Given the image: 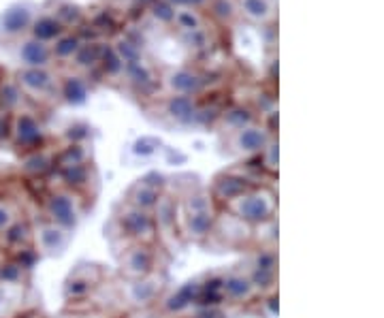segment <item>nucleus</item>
I'll return each instance as SVG.
<instances>
[{
	"label": "nucleus",
	"instance_id": "obj_21",
	"mask_svg": "<svg viewBox=\"0 0 384 318\" xmlns=\"http://www.w3.org/2000/svg\"><path fill=\"white\" fill-rule=\"evenodd\" d=\"M62 180L71 188H84L88 184V169L84 165H73L62 169Z\"/></svg>",
	"mask_w": 384,
	"mask_h": 318
},
{
	"label": "nucleus",
	"instance_id": "obj_11",
	"mask_svg": "<svg viewBox=\"0 0 384 318\" xmlns=\"http://www.w3.org/2000/svg\"><path fill=\"white\" fill-rule=\"evenodd\" d=\"M199 295H201V284L190 280L182 289H178L173 295L167 297V301H164V310L171 312V314H180V312L188 310L199 299Z\"/></svg>",
	"mask_w": 384,
	"mask_h": 318
},
{
	"label": "nucleus",
	"instance_id": "obj_13",
	"mask_svg": "<svg viewBox=\"0 0 384 318\" xmlns=\"http://www.w3.org/2000/svg\"><path fill=\"white\" fill-rule=\"evenodd\" d=\"M267 143H269L267 133L263 128H256V126H246L237 135V147L244 154H256V152L265 150Z\"/></svg>",
	"mask_w": 384,
	"mask_h": 318
},
{
	"label": "nucleus",
	"instance_id": "obj_38",
	"mask_svg": "<svg viewBox=\"0 0 384 318\" xmlns=\"http://www.w3.org/2000/svg\"><path fill=\"white\" fill-rule=\"evenodd\" d=\"M75 49H77V41L75 39H65V41H60V45H56V54L58 56H69V54H73Z\"/></svg>",
	"mask_w": 384,
	"mask_h": 318
},
{
	"label": "nucleus",
	"instance_id": "obj_27",
	"mask_svg": "<svg viewBox=\"0 0 384 318\" xmlns=\"http://www.w3.org/2000/svg\"><path fill=\"white\" fill-rule=\"evenodd\" d=\"M92 291V282L86 278H71L65 286L67 297H84Z\"/></svg>",
	"mask_w": 384,
	"mask_h": 318
},
{
	"label": "nucleus",
	"instance_id": "obj_6",
	"mask_svg": "<svg viewBox=\"0 0 384 318\" xmlns=\"http://www.w3.org/2000/svg\"><path fill=\"white\" fill-rule=\"evenodd\" d=\"M216 211L205 209V211H188L184 214V233L192 241H203L213 233L216 227Z\"/></svg>",
	"mask_w": 384,
	"mask_h": 318
},
{
	"label": "nucleus",
	"instance_id": "obj_47",
	"mask_svg": "<svg viewBox=\"0 0 384 318\" xmlns=\"http://www.w3.org/2000/svg\"><path fill=\"white\" fill-rule=\"evenodd\" d=\"M173 3H178V5H184V3H190V0H173Z\"/></svg>",
	"mask_w": 384,
	"mask_h": 318
},
{
	"label": "nucleus",
	"instance_id": "obj_10",
	"mask_svg": "<svg viewBox=\"0 0 384 318\" xmlns=\"http://www.w3.org/2000/svg\"><path fill=\"white\" fill-rule=\"evenodd\" d=\"M248 190H252L248 180L237 178V175H223V178H218L213 184V197L223 203H233L235 199H239Z\"/></svg>",
	"mask_w": 384,
	"mask_h": 318
},
{
	"label": "nucleus",
	"instance_id": "obj_17",
	"mask_svg": "<svg viewBox=\"0 0 384 318\" xmlns=\"http://www.w3.org/2000/svg\"><path fill=\"white\" fill-rule=\"evenodd\" d=\"M184 214L188 211H205V209H213V199L211 194L199 190V192H190L186 199H184Z\"/></svg>",
	"mask_w": 384,
	"mask_h": 318
},
{
	"label": "nucleus",
	"instance_id": "obj_8",
	"mask_svg": "<svg viewBox=\"0 0 384 318\" xmlns=\"http://www.w3.org/2000/svg\"><path fill=\"white\" fill-rule=\"evenodd\" d=\"M220 293H223L225 299H229L233 303H246L254 295H258L246 274H229V276H225L223 282H220Z\"/></svg>",
	"mask_w": 384,
	"mask_h": 318
},
{
	"label": "nucleus",
	"instance_id": "obj_2",
	"mask_svg": "<svg viewBox=\"0 0 384 318\" xmlns=\"http://www.w3.org/2000/svg\"><path fill=\"white\" fill-rule=\"evenodd\" d=\"M45 211L49 216V223L65 229L67 233L75 231L79 225V207L73 194L69 192H51L45 199Z\"/></svg>",
	"mask_w": 384,
	"mask_h": 318
},
{
	"label": "nucleus",
	"instance_id": "obj_39",
	"mask_svg": "<svg viewBox=\"0 0 384 318\" xmlns=\"http://www.w3.org/2000/svg\"><path fill=\"white\" fill-rule=\"evenodd\" d=\"M105 60H107L105 65H107V71L109 73H118L120 71V60H118V56L114 54L112 49H109L107 54H105Z\"/></svg>",
	"mask_w": 384,
	"mask_h": 318
},
{
	"label": "nucleus",
	"instance_id": "obj_32",
	"mask_svg": "<svg viewBox=\"0 0 384 318\" xmlns=\"http://www.w3.org/2000/svg\"><path fill=\"white\" fill-rule=\"evenodd\" d=\"M244 9L252 18H265L267 15V3L265 0H244Z\"/></svg>",
	"mask_w": 384,
	"mask_h": 318
},
{
	"label": "nucleus",
	"instance_id": "obj_35",
	"mask_svg": "<svg viewBox=\"0 0 384 318\" xmlns=\"http://www.w3.org/2000/svg\"><path fill=\"white\" fill-rule=\"evenodd\" d=\"M265 167L269 171H278V145L267 143L265 147Z\"/></svg>",
	"mask_w": 384,
	"mask_h": 318
},
{
	"label": "nucleus",
	"instance_id": "obj_26",
	"mask_svg": "<svg viewBox=\"0 0 384 318\" xmlns=\"http://www.w3.org/2000/svg\"><path fill=\"white\" fill-rule=\"evenodd\" d=\"M24 276V270L20 267L18 263H3L0 265V280H3L5 284H15L20 282Z\"/></svg>",
	"mask_w": 384,
	"mask_h": 318
},
{
	"label": "nucleus",
	"instance_id": "obj_33",
	"mask_svg": "<svg viewBox=\"0 0 384 318\" xmlns=\"http://www.w3.org/2000/svg\"><path fill=\"white\" fill-rule=\"evenodd\" d=\"M34 32H37L39 39H51L53 34L58 32V24L53 22V20H41V22L37 24Z\"/></svg>",
	"mask_w": 384,
	"mask_h": 318
},
{
	"label": "nucleus",
	"instance_id": "obj_3",
	"mask_svg": "<svg viewBox=\"0 0 384 318\" xmlns=\"http://www.w3.org/2000/svg\"><path fill=\"white\" fill-rule=\"evenodd\" d=\"M118 225H120L122 235H126L128 239H133L137 244L150 241L154 237V231H156L150 211H143V209H137V207H131V205L120 209Z\"/></svg>",
	"mask_w": 384,
	"mask_h": 318
},
{
	"label": "nucleus",
	"instance_id": "obj_12",
	"mask_svg": "<svg viewBox=\"0 0 384 318\" xmlns=\"http://www.w3.org/2000/svg\"><path fill=\"white\" fill-rule=\"evenodd\" d=\"M158 199H160V190L147 186L145 182H139V184H135V186L128 190L126 203H128L131 207H137V209H143V211H152L154 205L158 203Z\"/></svg>",
	"mask_w": 384,
	"mask_h": 318
},
{
	"label": "nucleus",
	"instance_id": "obj_34",
	"mask_svg": "<svg viewBox=\"0 0 384 318\" xmlns=\"http://www.w3.org/2000/svg\"><path fill=\"white\" fill-rule=\"evenodd\" d=\"M156 147H158V141H156V139L143 137V139L135 141L133 152H135V154H139V156H150V154H154V150H156Z\"/></svg>",
	"mask_w": 384,
	"mask_h": 318
},
{
	"label": "nucleus",
	"instance_id": "obj_7",
	"mask_svg": "<svg viewBox=\"0 0 384 318\" xmlns=\"http://www.w3.org/2000/svg\"><path fill=\"white\" fill-rule=\"evenodd\" d=\"M178 199L169 197V194H160L158 203L154 205V209L150 211L154 227L162 233H171L178 227Z\"/></svg>",
	"mask_w": 384,
	"mask_h": 318
},
{
	"label": "nucleus",
	"instance_id": "obj_36",
	"mask_svg": "<svg viewBox=\"0 0 384 318\" xmlns=\"http://www.w3.org/2000/svg\"><path fill=\"white\" fill-rule=\"evenodd\" d=\"M34 260H37V250H32V248H24L20 254H18V265L22 270H32V265H34Z\"/></svg>",
	"mask_w": 384,
	"mask_h": 318
},
{
	"label": "nucleus",
	"instance_id": "obj_9",
	"mask_svg": "<svg viewBox=\"0 0 384 318\" xmlns=\"http://www.w3.org/2000/svg\"><path fill=\"white\" fill-rule=\"evenodd\" d=\"M160 289H162L160 278H156V274H150L145 278H139V280H133L131 282V286H128V299L135 305H147V303H152L158 297Z\"/></svg>",
	"mask_w": 384,
	"mask_h": 318
},
{
	"label": "nucleus",
	"instance_id": "obj_42",
	"mask_svg": "<svg viewBox=\"0 0 384 318\" xmlns=\"http://www.w3.org/2000/svg\"><path fill=\"white\" fill-rule=\"evenodd\" d=\"M156 15L162 18V20H171V18H173V13L169 11L167 5H158V7H156Z\"/></svg>",
	"mask_w": 384,
	"mask_h": 318
},
{
	"label": "nucleus",
	"instance_id": "obj_19",
	"mask_svg": "<svg viewBox=\"0 0 384 318\" xmlns=\"http://www.w3.org/2000/svg\"><path fill=\"white\" fill-rule=\"evenodd\" d=\"M22 58L30 67H41L47 62V49L39 43H26L22 49Z\"/></svg>",
	"mask_w": 384,
	"mask_h": 318
},
{
	"label": "nucleus",
	"instance_id": "obj_20",
	"mask_svg": "<svg viewBox=\"0 0 384 318\" xmlns=\"http://www.w3.org/2000/svg\"><path fill=\"white\" fill-rule=\"evenodd\" d=\"M199 86H201V81L188 71H180L171 77V88L182 92V94H190V92L199 90Z\"/></svg>",
	"mask_w": 384,
	"mask_h": 318
},
{
	"label": "nucleus",
	"instance_id": "obj_41",
	"mask_svg": "<svg viewBox=\"0 0 384 318\" xmlns=\"http://www.w3.org/2000/svg\"><path fill=\"white\" fill-rule=\"evenodd\" d=\"M131 77L139 84H145L147 81V73L143 69H139L137 65H131Z\"/></svg>",
	"mask_w": 384,
	"mask_h": 318
},
{
	"label": "nucleus",
	"instance_id": "obj_28",
	"mask_svg": "<svg viewBox=\"0 0 384 318\" xmlns=\"http://www.w3.org/2000/svg\"><path fill=\"white\" fill-rule=\"evenodd\" d=\"M15 220H18V216H15V209L11 207V203L0 201V233H5Z\"/></svg>",
	"mask_w": 384,
	"mask_h": 318
},
{
	"label": "nucleus",
	"instance_id": "obj_37",
	"mask_svg": "<svg viewBox=\"0 0 384 318\" xmlns=\"http://www.w3.org/2000/svg\"><path fill=\"white\" fill-rule=\"evenodd\" d=\"M20 100V92L15 86H5L3 88V102L7 105V107H15Z\"/></svg>",
	"mask_w": 384,
	"mask_h": 318
},
{
	"label": "nucleus",
	"instance_id": "obj_18",
	"mask_svg": "<svg viewBox=\"0 0 384 318\" xmlns=\"http://www.w3.org/2000/svg\"><path fill=\"white\" fill-rule=\"evenodd\" d=\"M169 114L178 120H188L194 116V102L190 100V96H176L169 102Z\"/></svg>",
	"mask_w": 384,
	"mask_h": 318
},
{
	"label": "nucleus",
	"instance_id": "obj_40",
	"mask_svg": "<svg viewBox=\"0 0 384 318\" xmlns=\"http://www.w3.org/2000/svg\"><path fill=\"white\" fill-rule=\"evenodd\" d=\"M96 56H98V51H96L94 47H92V49H90V47H86V49H81V51H79L77 62H79V65H88V62L96 60Z\"/></svg>",
	"mask_w": 384,
	"mask_h": 318
},
{
	"label": "nucleus",
	"instance_id": "obj_24",
	"mask_svg": "<svg viewBox=\"0 0 384 318\" xmlns=\"http://www.w3.org/2000/svg\"><path fill=\"white\" fill-rule=\"evenodd\" d=\"M65 96H67V100H69V102H73V105L84 102V100H86V96H88L86 84H84L81 79H77V77L69 79V81H67V86H65Z\"/></svg>",
	"mask_w": 384,
	"mask_h": 318
},
{
	"label": "nucleus",
	"instance_id": "obj_14",
	"mask_svg": "<svg viewBox=\"0 0 384 318\" xmlns=\"http://www.w3.org/2000/svg\"><path fill=\"white\" fill-rule=\"evenodd\" d=\"M15 139L20 145H34L41 141V126L32 116H20L15 122Z\"/></svg>",
	"mask_w": 384,
	"mask_h": 318
},
{
	"label": "nucleus",
	"instance_id": "obj_45",
	"mask_svg": "<svg viewBox=\"0 0 384 318\" xmlns=\"http://www.w3.org/2000/svg\"><path fill=\"white\" fill-rule=\"evenodd\" d=\"M7 137V124L0 120V139H5Z\"/></svg>",
	"mask_w": 384,
	"mask_h": 318
},
{
	"label": "nucleus",
	"instance_id": "obj_16",
	"mask_svg": "<svg viewBox=\"0 0 384 318\" xmlns=\"http://www.w3.org/2000/svg\"><path fill=\"white\" fill-rule=\"evenodd\" d=\"M3 235H5V241L9 246H24V244H28L32 239V229L26 223L15 220Z\"/></svg>",
	"mask_w": 384,
	"mask_h": 318
},
{
	"label": "nucleus",
	"instance_id": "obj_46",
	"mask_svg": "<svg viewBox=\"0 0 384 318\" xmlns=\"http://www.w3.org/2000/svg\"><path fill=\"white\" fill-rule=\"evenodd\" d=\"M184 22L190 24V26H194V18H190V15H184Z\"/></svg>",
	"mask_w": 384,
	"mask_h": 318
},
{
	"label": "nucleus",
	"instance_id": "obj_15",
	"mask_svg": "<svg viewBox=\"0 0 384 318\" xmlns=\"http://www.w3.org/2000/svg\"><path fill=\"white\" fill-rule=\"evenodd\" d=\"M252 286L256 293H273L278 286V270H263V267H254L248 274Z\"/></svg>",
	"mask_w": 384,
	"mask_h": 318
},
{
	"label": "nucleus",
	"instance_id": "obj_22",
	"mask_svg": "<svg viewBox=\"0 0 384 318\" xmlns=\"http://www.w3.org/2000/svg\"><path fill=\"white\" fill-rule=\"evenodd\" d=\"M49 165H51V161L45 154H32L30 158H26V163L22 165V169L28 175H43L49 169Z\"/></svg>",
	"mask_w": 384,
	"mask_h": 318
},
{
	"label": "nucleus",
	"instance_id": "obj_5",
	"mask_svg": "<svg viewBox=\"0 0 384 318\" xmlns=\"http://www.w3.org/2000/svg\"><path fill=\"white\" fill-rule=\"evenodd\" d=\"M32 237L37 241V252L43 254H60L67 248L69 241V233L60 227H56L53 223H43L32 231Z\"/></svg>",
	"mask_w": 384,
	"mask_h": 318
},
{
	"label": "nucleus",
	"instance_id": "obj_30",
	"mask_svg": "<svg viewBox=\"0 0 384 318\" xmlns=\"http://www.w3.org/2000/svg\"><path fill=\"white\" fill-rule=\"evenodd\" d=\"M26 22H28V11H24V9H15L5 18L7 30H20L22 26H26Z\"/></svg>",
	"mask_w": 384,
	"mask_h": 318
},
{
	"label": "nucleus",
	"instance_id": "obj_29",
	"mask_svg": "<svg viewBox=\"0 0 384 318\" xmlns=\"http://www.w3.org/2000/svg\"><path fill=\"white\" fill-rule=\"evenodd\" d=\"M254 267H263V270H278V256L271 250H260L254 258Z\"/></svg>",
	"mask_w": 384,
	"mask_h": 318
},
{
	"label": "nucleus",
	"instance_id": "obj_25",
	"mask_svg": "<svg viewBox=\"0 0 384 318\" xmlns=\"http://www.w3.org/2000/svg\"><path fill=\"white\" fill-rule=\"evenodd\" d=\"M58 163L65 167H73V165H84V150L81 145H71L67 147L60 156H58Z\"/></svg>",
	"mask_w": 384,
	"mask_h": 318
},
{
	"label": "nucleus",
	"instance_id": "obj_23",
	"mask_svg": "<svg viewBox=\"0 0 384 318\" xmlns=\"http://www.w3.org/2000/svg\"><path fill=\"white\" fill-rule=\"evenodd\" d=\"M22 84L30 90H43L49 86V75L39 69H28L22 73Z\"/></svg>",
	"mask_w": 384,
	"mask_h": 318
},
{
	"label": "nucleus",
	"instance_id": "obj_1",
	"mask_svg": "<svg viewBox=\"0 0 384 318\" xmlns=\"http://www.w3.org/2000/svg\"><path fill=\"white\" fill-rule=\"evenodd\" d=\"M233 216H237L248 227H258L276 218L278 199L267 188H252L231 203Z\"/></svg>",
	"mask_w": 384,
	"mask_h": 318
},
{
	"label": "nucleus",
	"instance_id": "obj_31",
	"mask_svg": "<svg viewBox=\"0 0 384 318\" xmlns=\"http://www.w3.org/2000/svg\"><path fill=\"white\" fill-rule=\"evenodd\" d=\"M250 120H252V116H250V112H246V110H235V112H231V114H227V122L231 124V126H235V128H246V126H250Z\"/></svg>",
	"mask_w": 384,
	"mask_h": 318
},
{
	"label": "nucleus",
	"instance_id": "obj_4",
	"mask_svg": "<svg viewBox=\"0 0 384 318\" xmlns=\"http://www.w3.org/2000/svg\"><path fill=\"white\" fill-rule=\"evenodd\" d=\"M122 272L131 278V280H139L145 278L150 274H154V254L145 244H135L124 252L122 258Z\"/></svg>",
	"mask_w": 384,
	"mask_h": 318
},
{
	"label": "nucleus",
	"instance_id": "obj_44",
	"mask_svg": "<svg viewBox=\"0 0 384 318\" xmlns=\"http://www.w3.org/2000/svg\"><path fill=\"white\" fill-rule=\"evenodd\" d=\"M276 301H278V297H276V295H271V297H269V301H267V303H269L271 314H278V303H276Z\"/></svg>",
	"mask_w": 384,
	"mask_h": 318
},
{
	"label": "nucleus",
	"instance_id": "obj_43",
	"mask_svg": "<svg viewBox=\"0 0 384 318\" xmlns=\"http://www.w3.org/2000/svg\"><path fill=\"white\" fill-rule=\"evenodd\" d=\"M69 137H71V139H84V137H88V133H86L84 126H77V128H71Z\"/></svg>",
	"mask_w": 384,
	"mask_h": 318
}]
</instances>
